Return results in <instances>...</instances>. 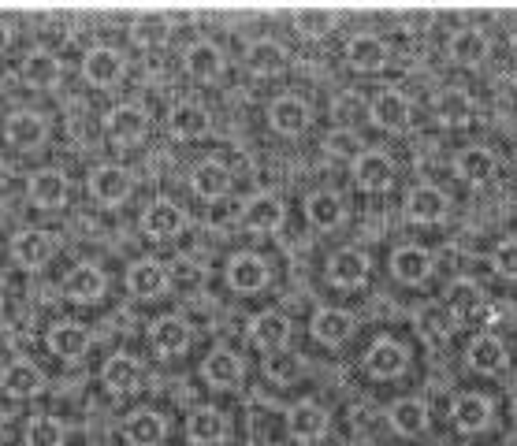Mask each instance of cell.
<instances>
[{
  "instance_id": "cell-1",
  "label": "cell",
  "mask_w": 517,
  "mask_h": 446,
  "mask_svg": "<svg viewBox=\"0 0 517 446\" xmlns=\"http://www.w3.org/2000/svg\"><path fill=\"white\" fill-rule=\"evenodd\" d=\"M56 250H60V238L53 231H41V227H27L12 238V261L19 268H30V272L45 268L56 257Z\"/></svg>"
},
{
  "instance_id": "cell-2",
  "label": "cell",
  "mask_w": 517,
  "mask_h": 446,
  "mask_svg": "<svg viewBox=\"0 0 517 446\" xmlns=\"http://www.w3.org/2000/svg\"><path fill=\"white\" fill-rule=\"evenodd\" d=\"M4 138L19 149V153H38L49 142V119L41 112H12L4 123Z\"/></svg>"
},
{
  "instance_id": "cell-3",
  "label": "cell",
  "mask_w": 517,
  "mask_h": 446,
  "mask_svg": "<svg viewBox=\"0 0 517 446\" xmlns=\"http://www.w3.org/2000/svg\"><path fill=\"white\" fill-rule=\"evenodd\" d=\"M86 190H90L97 205H120L131 194V175L120 164H101V168H93L86 175Z\"/></svg>"
},
{
  "instance_id": "cell-4",
  "label": "cell",
  "mask_w": 517,
  "mask_h": 446,
  "mask_svg": "<svg viewBox=\"0 0 517 446\" xmlns=\"http://www.w3.org/2000/svg\"><path fill=\"white\" fill-rule=\"evenodd\" d=\"M123 71H127V60H123L120 49H112V45H97L90 53L82 56V79L90 82V86H116L123 79Z\"/></svg>"
},
{
  "instance_id": "cell-5",
  "label": "cell",
  "mask_w": 517,
  "mask_h": 446,
  "mask_svg": "<svg viewBox=\"0 0 517 446\" xmlns=\"http://www.w3.org/2000/svg\"><path fill=\"white\" fill-rule=\"evenodd\" d=\"M41 387H45V376L27 357H15V361L0 365V391L8 398H34V394H41Z\"/></svg>"
},
{
  "instance_id": "cell-6",
  "label": "cell",
  "mask_w": 517,
  "mask_h": 446,
  "mask_svg": "<svg viewBox=\"0 0 517 446\" xmlns=\"http://www.w3.org/2000/svg\"><path fill=\"white\" fill-rule=\"evenodd\" d=\"M27 197L34 209L53 212L67 201V175L60 168H41L27 179Z\"/></svg>"
},
{
  "instance_id": "cell-7",
  "label": "cell",
  "mask_w": 517,
  "mask_h": 446,
  "mask_svg": "<svg viewBox=\"0 0 517 446\" xmlns=\"http://www.w3.org/2000/svg\"><path fill=\"white\" fill-rule=\"evenodd\" d=\"M149 131V116L138 105H116L105 116V134L116 145H134L142 142Z\"/></svg>"
},
{
  "instance_id": "cell-8",
  "label": "cell",
  "mask_w": 517,
  "mask_h": 446,
  "mask_svg": "<svg viewBox=\"0 0 517 446\" xmlns=\"http://www.w3.org/2000/svg\"><path fill=\"white\" fill-rule=\"evenodd\" d=\"M447 305H451V313L458 316L462 324L491 320V309L484 305V290H480L473 279H454L451 290H447Z\"/></svg>"
},
{
  "instance_id": "cell-9",
  "label": "cell",
  "mask_w": 517,
  "mask_h": 446,
  "mask_svg": "<svg viewBox=\"0 0 517 446\" xmlns=\"http://www.w3.org/2000/svg\"><path fill=\"white\" fill-rule=\"evenodd\" d=\"M250 342L257 350H268V354H279L287 342H291V320L279 313V309H268V313H257L250 320Z\"/></svg>"
},
{
  "instance_id": "cell-10",
  "label": "cell",
  "mask_w": 517,
  "mask_h": 446,
  "mask_svg": "<svg viewBox=\"0 0 517 446\" xmlns=\"http://www.w3.org/2000/svg\"><path fill=\"white\" fill-rule=\"evenodd\" d=\"M168 287H172V276L160 261H138L127 268V290L142 302H153L160 294H168Z\"/></svg>"
},
{
  "instance_id": "cell-11",
  "label": "cell",
  "mask_w": 517,
  "mask_h": 446,
  "mask_svg": "<svg viewBox=\"0 0 517 446\" xmlns=\"http://www.w3.org/2000/svg\"><path fill=\"white\" fill-rule=\"evenodd\" d=\"M90 342H93L90 328L79 324V320H56L53 328H49V350H53L56 357H64V361L86 357Z\"/></svg>"
},
{
  "instance_id": "cell-12",
  "label": "cell",
  "mask_w": 517,
  "mask_h": 446,
  "mask_svg": "<svg viewBox=\"0 0 517 446\" xmlns=\"http://www.w3.org/2000/svg\"><path fill=\"white\" fill-rule=\"evenodd\" d=\"M101 380H105V387L112 394H134L142 387V380H146V368L131 354H112L105 361V368H101Z\"/></svg>"
},
{
  "instance_id": "cell-13",
  "label": "cell",
  "mask_w": 517,
  "mask_h": 446,
  "mask_svg": "<svg viewBox=\"0 0 517 446\" xmlns=\"http://www.w3.org/2000/svg\"><path fill=\"white\" fill-rule=\"evenodd\" d=\"M105 290H108V279L97 264H75L64 279V294L79 305H90L97 302V298H105Z\"/></svg>"
},
{
  "instance_id": "cell-14",
  "label": "cell",
  "mask_w": 517,
  "mask_h": 446,
  "mask_svg": "<svg viewBox=\"0 0 517 446\" xmlns=\"http://www.w3.org/2000/svg\"><path fill=\"white\" fill-rule=\"evenodd\" d=\"M60 75H64V67H60V60L49 49H30L23 56V64H19V79L34 86V90H53Z\"/></svg>"
},
{
  "instance_id": "cell-15",
  "label": "cell",
  "mask_w": 517,
  "mask_h": 446,
  "mask_svg": "<svg viewBox=\"0 0 517 446\" xmlns=\"http://www.w3.org/2000/svg\"><path fill=\"white\" fill-rule=\"evenodd\" d=\"M186 227V216L183 209L175 205V201H153V205H146V212H142V231H146L149 238H175L179 231Z\"/></svg>"
},
{
  "instance_id": "cell-16",
  "label": "cell",
  "mask_w": 517,
  "mask_h": 446,
  "mask_svg": "<svg viewBox=\"0 0 517 446\" xmlns=\"http://www.w3.org/2000/svg\"><path fill=\"white\" fill-rule=\"evenodd\" d=\"M227 283L242 294H253V290H261L268 283V264L265 257H257V253H235L231 261H227Z\"/></svg>"
},
{
  "instance_id": "cell-17",
  "label": "cell",
  "mask_w": 517,
  "mask_h": 446,
  "mask_svg": "<svg viewBox=\"0 0 517 446\" xmlns=\"http://www.w3.org/2000/svg\"><path fill=\"white\" fill-rule=\"evenodd\" d=\"M227 432H231V424H227L224 413H220V409H213V406L194 409V413H190V420H186V435H190V443H194V446L224 443Z\"/></svg>"
},
{
  "instance_id": "cell-18",
  "label": "cell",
  "mask_w": 517,
  "mask_h": 446,
  "mask_svg": "<svg viewBox=\"0 0 517 446\" xmlns=\"http://www.w3.org/2000/svg\"><path fill=\"white\" fill-rule=\"evenodd\" d=\"M287 432L298 439V443H313V439H320V435L328 432V413L317 406V402H298V406H291V413H287Z\"/></svg>"
},
{
  "instance_id": "cell-19",
  "label": "cell",
  "mask_w": 517,
  "mask_h": 446,
  "mask_svg": "<svg viewBox=\"0 0 517 446\" xmlns=\"http://www.w3.org/2000/svg\"><path fill=\"white\" fill-rule=\"evenodd\" d=\"M268 123L279 134H302L305 123H309V105L302 97H294V93H283V97H276L268 105Z\"/></svg>"
},
{
  "instance_id": "cell-20",
  "label": "cell",
  "mask_w": 517,
  "mask_h": 446,
  "mask_svg": "<svg viewBox=\"0 0 517 446\" xmlns=\"http://www.w3.org/2000/svg\"><path fill=\"white\" fill-rule=\"evenodd\" d=\"M149 342H153L157 354L175 357L190 346V328H186V320H179V316H160V320L149 324Z\"/></svg>"
},
{
  "instance_id": "cell-21",
  "label": "cell",
  "mask_w": 517,
  "mask_h": 446,
  "mask_svg": "<svg viewBox=\"0 0 517 446\" xmlns=\"http://www.w3.org/2000/svg\"><path fill=\"white\" fill-rule=\"evenodd\" d=\"M447 209H451V201H447V194L436 190V186H417V190H410V197H406V216H410L413 223H436L447 216Z\"/></svg>"
},
{
  "instance_id": "cell-22",
  "label": "cell",
  "mask_w": 517,
  "mask_h": 446,
  "mask_svg": "<svg viewBox=\"0 0 517 446\" xmlns=\"http://www.w3.org/2000/svg\"><path fill=\"white\" fill-rule=\"evenodd\" d=\"M183 64L186 71H190V79H198V82H213L224 75V53L216 49L213 41H194V45L186 49Z\"/></svg>"
},
{
  "instance_id": "cell-23",
  "label": "cell",
  "mask_w": 517,
  "mask_h": 446,
  "mask_svg": "<svg viewBox=\"0 0 517 446\" xmlns=\"http://www.w3.org/2000/svg\"><path fill=\"white\" fill-rule=\"evenodd\" d=\"M343 216H346L343 197L332 194V190H317V194L305 197V220L313 223L317 231H332V227H339Z\"/></svg>"
},
{
  "instance_id": "cell-24",
  "label": "cell",
  "mask_w": 517,
  "mask_h": 446,
  "mask_svg": "<svg viewBox=\"0 0 517 446\" xmlns=\"http://www.w3.org/2000/svg\"><path fill=\"white\" fill-rule=\"evenodd\" d=\"M391 179H395V168H391V157H384V153H361L354 160V183L361 190H369V194L387 190Z\"/></svg>"
},
{
  "instance_id": "cell-25",
  "label": "cell",
  "mask_w": 517,
  "mask_h": 446,
  "mask_svg": "<svg viewBox=\"0 0 517 446\" xmlns=\"http://www.w3.org/2000/svg\"><path fill=\"white\" fill-rule=\"evenodd\" d=\"M346 60L354 71H380L387 64V45L376 34H354L346 41Z\"/></svg>"
},
{
  "instance_id": "cell-26",
  "label": "cell",
  "mask_w": 517,
  "mask_h": 446,
  "mask_svg": "<svg viewBox=\"0 0 517 446\" xmlns=\"http://www.w3.org/2000/svg\"><path fill=\"white\" fill-rule=\"evenodd\" d=\"M372 119H376V127H384V131H402L406 123H410V101L395 90H384L372 97Z\"/></svg>"
},
{
  "instance_id": "cell-27",
  "label": "cell",
  "mask_w": 517,
  "mask_h": 446,
  "mask_svg": "<svg viewBox=\"0 0 517 446\" xmlns=\"http://www.w3.org/2000/svg\"><path fill=\"white\" fill-rule=\"evenodd\" d=\"M190 186L205 201H220L227 194V186H231V175H227V168L220 160H201L198 168L190 171Z\"/></svg>"
},
{
  "instance_id": "cell-28",
  "label": "cell",
  "mask_w": 517,
  "mask_h": 446,
  "mask_svg": "<svg viewBox=\"0 0 517 446\" xmlns=\"http://www.w3.org/2000/svg\"><path fill=\"white\" fill-rule=\"evenodd\" d=\"M369 276V257L361 250H339L332 253V261H328V279L339 283V287H358L365 283Z\"/></svg>"
},
{
  "instance_id": "cell-29",
  "label": "cell",
  "mask_w": 517,
  "mask_h": 446,
  "mask_svg": "<svg viewBox=\"0 0 517 446\" xmlns=\"http://www.w3.org/2000/svg\"><path fill=\"white\" fill-rule=\"evenodd\" d=\"M168 432V420L153 413V409H138L131 413V420L123 424V435H127V443L131 446H157Z\"/></svg>"
},
{
  "instance_id": "cell-30",
  "label": "cell",
  "mask_w": 517,
  "mask_h": 446,
  "mask_svg": "<svg viewBox=\"0 0 517 446\" xmlns=\"http://www.w3.org/2000/svg\"><path fill=\"white\" fill-rule=\"evenodd\" d=\"M283 216H287V212H283V201L272 194H257L242 205V220L250 223L253 231H279Z\"/></svg>"
},
{
  "instance_id": "cell-31",
  "label": "cell",
  "mask_w": 517,
  "mask_h": 446,
  "mask_svg": "<svg viewBox=\"0 0 517 446\" xmlns=\"http://www.w3.org/2000/svg\"><path fill=\"white\" fill-rule=\"evenodd\" d=\"M313 335H317L320 342H328V346H339V342H346L350 335H354V316L346 313V309H317V316H313Z\"/></svg>"
},
{
  "instance_id": "cell-32",
  "label": "cell",
  "mask_w": 517,
  "mask_h": 446,
  "mask_svg": "<svg viewBox=\"0 0 517 446\" xmlns=\"http://www.w3.org/2000/svg\"><path fill=\"white\" fill-rule=\"evenodd\" d=\"M365 365H369L372 376H380V380H391L398 376L402 368H406V350L391 339H380L369 346V354H365Z\"/></svg>"
},
{
  "instance_id": "cell-33",
  "label": "cell",
  "mask_w": 517,
  "mask_h": 446,
  "mask_svg": "<svg viewBox=\"0 0 517 446\" xmlns=\"http://www.w3.org/2000/svg\"><path fill=\"white\" fill-rule=\"evenodd\" d=\"M246 67H250L253 75H279L283 67H287V49L272 38H261L253 41L250 49H246Z\"/></svg>"
},
{
  "instance_id": "cell-34",
  "label": "cell",
  "mask_w": 517,
  "mask_h": 446,
  "mask_svg": "<svg viewBox=\"0 0 517 446\" xmlns=\"http://www.w3.org/2000/svg\"><path fill=\"white\" fill-rule=\"evenodd\" d=\"M201 376L213 383V387L227 391V387H235L242 380V361L231 350H213V354L205 357V365H201Z\"/></svg>"
},
{
  "instance_id": "cell-35",
  "label": "cell",
  "mask_w": 517,
  "mask_h": 446,
  "mask_svg": "<svg viewBox=\"0 0 517 446\" xmlns=\"http://www.w3.org/2000/svg\"><path fill=\"white\" fill-rule=\"evenodd\" d=\"M168 131H172L175 138H183V142L201 138V134L209 131V112H205L201 105L183 101V105L172 108V116H168Z\"/></svg>"
},
{
  "instance_id": "cell-36",
  "label": "cell",
  "mask_w": 517,
  "mask_h": 446,
  "mask_svg": "<svg viewBox=\"0 0 517 446\" xmlns=\"http://www.w3.org/2000/svg\"><path fill=\"white\" fill-rule=\"evenodd\" d=\"M436 116L447 123V127H465L473 119V97L462 90V86H447V90L436 97Z\"/></svg>"
},
{
  "instance_id": "cell-37",
  "label": "cell",
  "mask_w": 517,
  "mask_h": 446,
  "mask_svg": "<svg viewBox=\"0 0 517 446\" xmlns=\"http://www.w3.org/2000/svg\"><path fill=\"white\" fill-rule=\"evenodd\" d=\"M451 417L462 432H480V428H488L491 424V402L488 398H480V394H462V398L454 402Z\"/></svg>"
},
{
  "instance_id": "cell-38",
  "label": "cell",
  "mask_w": 517,
  "mask_h": 446,
  "mask_svg": "<svg viewBox=\"0 0 517 446\" xmlns=\"http://www.w3.org/2000/svg\"><path fill=\"white\" fill-rule=\"evenodd\" d=\"M391 272L402 283H421L432 272V257L425 250H417V246H402V250L391 253Z\"/></svg>"
},
{
  "instance_id": "cell-39",
  "label": "cell",
  "mask_w": 517,
  "mask_h": 446,
  "mask_svg": "<svg viewBox=\"0 0 517 446\" xmlns=\"http://www.w3.org/2000/svg\"><path fill=\"white\" fill-rule=\"evenodd\" d=\"M506 346L495 335H480V339H473V346H469V365L477 368V372H503L506 368Z\"/></svg>"
},
{
  "instance_id": "cell-40",
  "label": "cell",
  "mask_w": 517,
  "mask_h": 446,
  "mask_svg": "<svg viewBox=\"0 0 517 446\" xmlns=\"http://www.w3.org/2000/svg\"><path fill=\"white\" fill-rule=\"evenodd\" d=\"M458 171H462L465 183H488L491 175H495V157H491L488 149H480V145H469L458 153Z\"/></svg>"
},
{
  "instance_id": "cell-41",
  "label": "cell",
  "mask_w": 517,
  "mask_h": 446,
  "mask_svg": "<svg viewBox=\"0 0 517 446\" xmlns=\"http://www.w3.org/2000/svg\"><path fill=\"white\" fill-rule=\"evenodd\" d=\"M451 56L458 64H480L488 56V34L484 30L465 27L451 38Z\"/></svg>"
},
{
  "instance_id": "cell-42",
  "label": "cell",
  "mask_w": 517,
  "mask_h": 446,
  "mask_svg": "<svg viewBox=\"0 0 517 446\" xmlns=\"http://www.w3.org/2000/svg\"><path fill=\"white\" fill-rule=\"evenodd\" d=\"M391 424H395V432H402V435L425 432V424H428L425 402H417V398H402V402H395V406H391Z\"/></svg>"
},
{
  "instance_id": "cell-43",
  "label": "cell",
  "mask_w": 517,
  "mask_h": 446,
  "mask_svg": "<svg viewBox=\"0 0 517 446\" xmlns=\"http://www.w3.org/2000/svg\"><path fill=\"white\" fill-rule=\"evenodd\" d=\"M23 439H27V446H64V424L56 417L38 413V417H30Z\"/></svg>"
},
{
  "instance_id": "cell-44",
  "label": "cell",
  "mask_w": 517,
  "mask_h": 446,
  "mask_svg": "<svg viewBox=\"0 0 517 446\" xmlns=\"http://www.w3.org/2000/svg\"><path fill=\"white\" fill-rule=\"evenodd\" d=\"M302 372H305L302 354H287V350H279V354H272L265 361V376L272 383H294V380H302Z\"/></svg>"
},
{
  "instance_id": "cell-45",
  "label": "cell",
  "mask_w": 517,
  "mask_h": 446,
  "mask_svg": "<svg viewBox=\"0 0 517 446\" xmlns=\"http://www.w3.org/2000/svg\"><path fill=\"white\" fill-rule=\"evenodd\" d=\"M131 38L134 45H142V49H160V45L168 41V23L157 19V15H142V19H134Z\"/></svg>"
},
{
  "instance_id": "cell-46",
  "label": "cell",
  "mask_w": 517,
  "mask_h": 446,
  "mask_svg": "<svg viewBox=\"0 0 517 446\" xmlns=\"http://www.w3.org/2000/svg\"><path fill=\"white\" fill-rule=\"evenodd\" d=\"M294 23H298V30L302 34H309V38H324L328 30H335V12H324V8H309V12H294Z\"/></svg>"
},
{
  "instance_id": "cell-47",
  "label": "cell",
  "mask_w": 517,
  "mask_h": 446,
  "mask_svg": "<svg viewBox=\"0 0 517 446\" xmlns=\"http://www.w3.org/2000/svg\"><path fill=\"white\" fill-rule=\"evenodd\" d=\"M324 149H328V153H332V157H354L358 160L361 153V138L354 131H346V127H339V131H332L328 134V138H324Z\"/></svg>"
},
{
  "instance_id": "cell-48",
  "label": "cell",
  "mask_w": 517,
  "mask_h": 446,
  "mask_svg": "<svg viewBox=\"0 0 517 446\" xmlns=\"http://www.w3.org/2000/svg\"><path fill=\"white\" fill-rule=\"evenodd\" d=\"M491 264H495V272L506 279H517V238H506V242H499L495 246V253H491Z\"/></svg>"
},
{
  "instance_id": "cell-49",
  "label": "cell",
  "mask_w": 517,
  "mask_h": 446,
  "mask_svg": "<svg viewBox=\"0 0 517 446\" xmlns=\"http://www.w3.org/2000/svg\"><path fill=\"white\" fill-rule=\"evenodd\" d=\"M0 357H4V361H15V357H19V339H15L12 328H0Z\"/></svg>"
},
{
  "instance_id": "cell-50",
  "label": "cell",
  "mask_w": 517,
  "mask_h": 446,
  "mask_svg": "<svg viewBox=\"0 0 517 446\" xmlns=\"http://www.w3.org/2000/svg\"><path fill=\"white\" fill-rule=\"evenodd\" d=\"M175 276H179V287H198L201 283V272L194 264H175Z\"/></svg>"
},
{
  "instance_id": "cell-51",
  "label": "cell",
  "mask_w": 517,
  "mask_h": 446,
  "mask_svg": "<svg viewBox=\"0 0 517 446\" xmlns=\"http://www.w3.org/2000/svg\"><path fill=\"white\" fill-rule=\"evenodd\" d=\"M8 45H12V27H8L4 19H0V53H4Z\"/></svg>"
},
{
  "instance_id": "cell-52",
  "label": "cell",
  "mask_w": 517,
  "mask_h": 446,
  "mask_svg": "<svg viewBox=\"0 0 517 446\" xmlns=\"http://www.w3.org/2000/svg\"><path fill=\"white\" fill-rule=\"evenodd\" d=\"M0 302H4V276H0Z\"/></svg>"
},
{
  "instance_id": "cell-53",
  "label": "cell",
  "mask_w": 517,
  "mask_h": 446,
  "mask_svg": "<svg viewBox=\"0 0 517 446\" xmlns=\"http://www.w3.org/2000/svg\"><path fill=\"white\" fill-rule=\"evenodd\" d=\"M514 53H517V34H514Z\"/></svg>"
}]
</instances>
